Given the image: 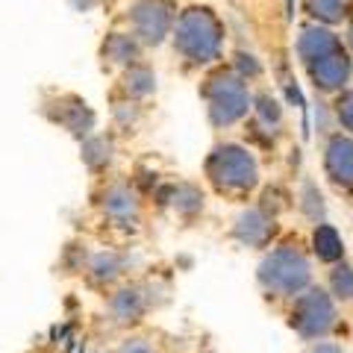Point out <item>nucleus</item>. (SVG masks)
Masks as SVG:
<instances>
[{"mask_svg": "<svg viewBox=\"0 0 353 353\" xmlns=\"http://www.w3.org/2000/svg\"><path fill=\"white\" fill-rule=\"evenodd\" d=\"M309 277H312L309 259L292 245L271 250L259 265V283L277 294H301L309 285Z\"/></svg>", "mask_w": 353, "mask_h": 353, "instance_id": "nucleus-3", "label": "nucleus"}, {"mask_svg": "<svg viewBox=\"0 0 353 353\" xmlns=\"http://www.w3.org/2000/svg\"><path fill=\"white\" fill-rule=\"evenodd\" d=\"M303 209L309 218H321L324 215V203H321V194H318V189L312 183L303 185Z\"/></svg>", "mask_w": 353, "mask_h": 353, "instance_id": "nucleus-23", "label": "nucleus"}, {"mask_svg": "<svg viewBox=\"0 0 353 353\" xmlns=\"http://www.w3.org/2000/svg\"><path fill=\"white\" fill-rule=\"evenodd\" d=\"M330 289H333L339 301H353V268L347 262H339L330 271Z\"/></svg>", "mask_w": 353, "mask_h": 353, "instance_id": "nucleus-20", "label": "nucleus"}, {"mask_svg": "<svg viewBox=\"0 0 353 353\" xmlns=\"http://www.w3.org/2000/svg\"><path fill=\"white\" fill-rule=\"evenodd\" d=\"M336 115H339L341 124H345V130L353 132V88H350V92H341V94H339V101H336Z\"/></svg>", "mask_w": 353, "mask_h": 353, "instance_id": "nucleus-24", "label": "nucleus"}, {"mask_svg": "<svg viewBox=\"0 0 353 353\" xmlns=\"http://www.w3.org/2000/svg\"><path fill=\"white\" fill-rule=\"evenodd\" d=\"M109 309V318L121 327H130V324H139L141 315L148 312V297L141 285H121L118 292L109 294L106 301Z\"/></svg>", "mask_w": 353, "mask_h": 353, "instance_id": "nucleus-10", "label": "nucleus"}, {"mask_svg": "<svg viewBox=\"0 0 353 353\" xmlns=\"http://www.w3.org/2000/svg\"><path fill=\"white\" fill-rule=\"evenodd\" d=\"M174 206H176V212L192 215V212H197V209L203 206V197H201V192H197L194 185H176L174 189Z\"/></svg>", "mask_w": 353, "mask_h": 353, "instance_id": "nucleus-21", "label": "nucleus"}, {"mask_svg": "<svg viewBox=\"0 0 353 353\" xmlns=\"http://www.w3.org/2000/svg\"><path fill=\"white\" fill-rule=\"evenodd\" d=\"M115 353H157V350H153V345L145 336H130V339L121 341Z\"/></svg>", "mask_w": 353, "mask_h": 353, "instance_id": "nucleus-25", "label": "nucleus"}, {"mask_svg": "<svg viewBox=\"0 0 353 353\" xmlns=\"http://www.w3.org/2000/svg\"><path fill=\"white\" fill-rule=\"evenodd\" d=\"M206 109L215 127H230L241 121L250 109V92L245 77L236 71H218L206 83Z\"/></svg>", "mask_w": 353, "mask_h": 353, "instance_id": "nucleus-2", "label": "nucleus"}, {"mask_svg": "<svg viewBox=\"0 0 353 353\" xmlns=\"http://www.w3.org/2000/svg\"><path fill=\"white\" fill-rule=\"evenodd\" d=\"M236 68H239L236 74H239V77H245V80H248V77H259V71H262V68H259V62L253 59L250 53H239V57H236Z\"/></svg>", "mask_w": 353, "mask_h": 353, "instance_id": "nucleus-26", "label": "nucleus"}, {"mask_svg": "<svg viewBox=\"0 0 353 353\" xmlns=\"http://www.w3.org/2000/svg\"><path fill=\"white\" fill-rule=\"evenodd\" d=\"M256 112L262 118V124H268V127H280V121H283V109L280 103L274 101L271 94H259L256 97Z\"/></svg>", "mask_w": 353, "mask_h": 353, "instance_id": "nucleus-22", "label": "nucleus"}, {"mask_svg": "<svg viewBox=\"0 0 353 353\" xmlns=\"http://www.w3.org/2000/svg\"><path fill=\"white\" fill-rule=\"evenodd\" d=\"M44 115H48L53 124H59L62 130H68L74 139H88L94 130V112L88 109L85 101L80 97H59L57 103L44 106Z\"/></svg>", "mask_w": 353, "mask_h": 353, "instance_id": "nucleus-7", "label": "nucleus"}, {"mask_svg": "<svg viewBox=\"0 0 353 353\" xmlns=\"http://www.w3.org/2000/svg\"><path fill=\"white\" fill-rule=\"evenodd\" d=\"M85 271H88V277H92L94 283H112L118 280L121 274H124V256L115 250H101V253H94L92 259H88L85 265Z\"/></svg>", "mask_w": 353, "mask_h": 353, "instance_id": "nucleus-14", "label": "nucleus"}, {"mask_svg": "<svg viewBox=\"0 0 353 353\" xmlns=\"http://www.w3.org/2000/svg\"><path fill=\"white\" fill-rule=\"evenodd\" d=\"M132 36L139 44H162V39L174 27V6L171 0H141L130 12Z\"/></svg>", "mask_w": 353, "mask_h": 353, "instance_id": "nucleus-6", "label": "nucleus"}, {"mask_svg": "<svg viewBox=\"0 0 353 353\" xmlns=\"http://www.w3.org/2000/svg\"><path fill=\"white\" fill-rule=\"evenodd\" d=\"M309 12L324 24H339L347 15V3L345 0H309Z\"/></svg>", "mask_w": 353, "mask_h": 353, "instance_id": "nucleus-19", "label": "nucleus"}, {"mask_svg": "<svg viewBox=\"0 0 353 353\" xmlns=\"http://www.w3.org/2000/svg\"><path fill=\"white\" fill-rule=\"evenodd\" d=\"M292 327L301 339H324L336 327V303L321 289H306L294 301Z\"/></svg>", "mask_w": 353, "mask_h": 353, "instance_id": "nucleus-5", "label": "nucleus"}, {"mask_svg": "<svg viewBox=\"0 0 353 353\" xmlns=\"http://www.w3.org/2000/svg\"><path fill=\"white\" fill-rule=\"evenodd\" d=\"M306 68H309V77H312L315 88H321V92H341L353 74V62L345 50L336 48L333 53H327L324 59L306 65Z\"/></svg>", "mask_w": 353, "mask_h": 353, "instance_id": "nucleus-9", "label": "nucleus"}, {"mask_svg": "<svg viewBox=\"0 0 353 353\" xmlns=\"http://www.w3.org/2000/svg\"><path fill=\"white\" fill-rule=\"evenodd\" d=\"M347 44L353 48V24H350V30H347Z\"/></svg>", "mask_w": 353, "mask_h": 353, "instance_id": "nucleus-28", "label": "nucleus"}, {"mask_svg": "<svg viewBox=\"0 0 353 353\" xmlns=\"http://www.w3.org/2000/svg\"><path fill=\"white\" fill-rule=\"evenodd\" d=\"M141 53V44L136 36H127V32H112L103 41V57L112 65H132Z\"/></svg>", "mask_w": 353, "mask_h": 353, "instance_id": "nucleus-15", "label": "nucleus"}, {"mask_svg": "<svg viewBox=\"0 0 353 353\" xmlns=\"http://www.w3.org/2000/svg\"><path fill=\"white\" fill-rule=\"evenodd\" d=\"M101 212L112 221V224H121V227H130L139 221V212H141V201L132 185L127 183H109L106 189L101 192Z\"/></svg>", "mask_w": 353, "mask_h": 353, "instance_id": "nucleus-8", "label": "nucleus"}, {"mask_svg": "<svg viewBox=\"0 0 353 353\" xmlns=\"http://www.w3.org/2000/svg\"><path fill=\"white\" fill-rule=\"evenodd\" d=\"M94 353H106V350H94Z\"/></svg>", "mask_w": 353, "mask_h": 353, "instance_id": "nucleus-29", "label": "nucleus"}, {"mask_svg": "<svg viewBox=\"0 0 353 353\" xmlns=\"http://www.w3.org/2000/svg\"><path fill=\"white\" fill-rule=\"evenodd\" d=\"M309 353H345L339 345H333V341H318L315 347H309Z\"/></svg>", "mask_w": 353, "mask_h": 353, "instance_id": "nucleus-27", "label": "nucleus"}, {"mask_svg": "<svg viewBox=\"0 0 353 353\" xmlns=\"http://www.w3.org/2000/svg\"><path fill=\"white\" fill-rule=\"evenodd\" d=\"M312 241H315V253L321 262H339L341 253H345V245H341L339 233L330 224H318Z\"/></svg>", "mask_w": 353, "mask_h": 353, "instance_id": "nucleus-17", "label": "nucleus"}, {"mask_svg": "<svg viewBox=\"0 0 353 353\" xmlns=\"http://www.w3.org/2000/svg\"><path fill=\"white\" fill-rule=\"evenodd\" d=\"M236 239L245 245H265L268 236L274 233V221L262 212V209H248L236 218Z\"/></svg>", "mask_w": 353, "mask_h": 353, "instance_id": "nucleus-13", "label": "nucleus"}, {"mask_svg": "<svg viewBox=\"0 0 353 353\" xmlns=\"http://www.w3.org/2000/svg\"><path fill=\"white\" fill-rule=\"evenodd\" d=\"M336 48H341V41L336 32L327 27H306L301 32V39H297V57L303 59V65L324 59L327 53H333Z\"/></svg>", "mask_w": 353, "mask_h": 353, "instance_id": "nucleus-12", "label": "nucleus"}, {"mask_svg": "<svg viewBox=\"0 0 353 353\" xmlns=\"http://www.w3.org/2000/svg\"><path fill=\"white\" fill-rule=\"evenodd\" d=\"M224 27L209 6H189L174 24V48L189 62L203 65L221 53Z\"/></svg>", "mask_w": 353, "mask_h": 353, "instance_id": "nucleus-1", "label": "nucleus"}, {"mask_svg": "<svg viewBox=\"0 0 353 353\" xmlns=\"http://www.w3.org/2000/svg\"><path fill=\"white\" fill-rule=\"evenodd\" d=\"M83 162L92 171H101L112 162V141L103 136H88L83 139Z\"/></svg>", "mask_w": 353, "mask_h": 353, "instance_id": "nucleus-18", "label": "nucleus"}, {"mask_svg": "<svg viewBox=\"0 0 353 353\" xmlns=\"http://www.w3.org/2000/svg\"><path fill=\"white\" fill-rule=\"evenodd\" d=\"M324 168L341 189H353V139L333 136L324 150Z\"/></svg>", "mask_w": 353, "mask_h": 353, "instance_id": "nucleus-11", "label": "nucleus"}, {"mask_svg": "<svg viewBox=\"0 0 353 353\" xmlns=\"http://www.w3.org/2000/svg\"><path fill=\"white\" fill-rule=\"evenodd\" d=\"M206 174L221 192H250L259 183V165L250 150L239 145H221L206 159Z\"/></svg>", "mask_w": 353, "mask_h": 353, "instance_id": "nucleus-4", "label": "nucleus"}, {"mask_svg": "<svg viewBox=\"0 0 353 353\" xmlns=\"http://www.w3.org/2000/svg\"><path fill=\"white\" fill-rule=\"evenodd\" d=\"M153 88H157V77L148 65H127V74H124V92L130 97H148L153 94Z\"/></svg>", "mask_w": 353, "mask_h": 353, "instance_id": "nucleus-16", "label": "nucleus"}]
</instances>
